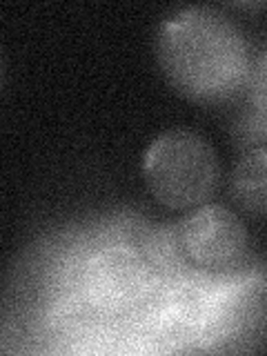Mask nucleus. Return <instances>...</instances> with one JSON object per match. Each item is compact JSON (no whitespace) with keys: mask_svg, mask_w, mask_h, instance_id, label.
I'll return each instance as SVG.
<instances>
[{"mask_svg":"<svg viewBox=\"0 0 267 356\" xmlns=\"http://www.w3.org/2000/svg\"><path fill=\"white\" fill-rule=\"evenodd\" d=\"M161 70L187 98L214 103L229 98L250 72L245 33L227 14L185 7L167 18L156 40Z\"/></svg>","mask_w":267,"mask_h":356,"instance_id":"obj_1","label":"nucleus"},{"mask_svg":"<svg viewBox=\"0 0 267 356\" xmlns=\"http://www.w3.org/2000/svg\"><path fill=\"white\" fill-rule=\"evenodd\" d=\"M143 176L156 200L172 209L198 207L214 196L220 161L209 140L192 129H167L143 156Z\"/></svg>","mask_w":267,"mask_h":356,"instance_id":"obj_2","label":"nucleus"},{"mask_svg":"<svg viewBox=\"0 0 267 356\" xmlns=\"http://www.w3.org/2000/svg\"><path fill=\"white\" fill-rule=\"evenodd\" d=\"M178 238L187 263L220 270L236 263L248 250L243 220L225 205L203 203L178 222Z\"/></svg>","mask_w":267,"mask_h":356,"instance_id":"obj_3","label":"nucleus"},{"mask_svg":"<svg viewBox=\"0 0 267 356\" xmlns=\"http://www.w3.org/2000/svg\"><path fill=\"white\" fill-rule=\"evenodd\" d=\"M83 296L103 312H122L136 305L147 289V263L131 248L98 250L81 274Z\"/></svg>","mask_w":267,"mask_h":356,"instance_id":"obj_4","label":"nucleus"},{"mask_svg":"<svg viewBox=\"0 0 267 356\" xmlns=\"http://www.w3.org/2000/svg\"><path fill=\"white\" fill-rule=\"evenodd\" d=\"M232 196L234 200L254 216L265 214L267 192H265V147L248 152L238 161L232 176Z\"/></svg>","mask_w":267,"mask_h":356,"instance_id":"obj_5","label":"nucleus"},{"mask_svg":"<svg viewBox=\"0 0 267 356\" xmlns=\"http://www.w3.org/2000/svg\"><path fill=\"white\" fill-rule=\"evenodd\" d=\"M145 263H149L154 270L176 272L187 265V259L178 238V225H159L154 227L143 241Z\"/></svg>","mask_w":267,"mask_h":356,"instance_id":"obj_6","label":"nucleus"}]
</instances>
